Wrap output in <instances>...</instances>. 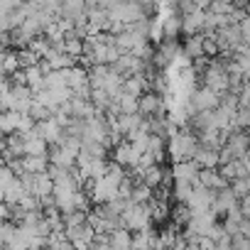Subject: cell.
Listing matches in <instances>:
<instances>
[{"label": "cell", "mask_w": 250, "mask_h": 250, "mask_svg": "<svg viewBox=\"0 0 250 250\" xmlns=\"http://www.w3.org/2000/svg\"><path fill=\"white\" fill-rule=\"evenodd\" d=\"M199 147V140L191 130L179 128L172 138H167L165 143V152L172 162H184V160H194V152Z\"/></svg>", "instance_id": "6da1fadb"}, {"label": "cell", "mask_w": 250, "mask_h": 250, "mask_svg": "<svg viewBox=\"0 0 250 250\" xmlns=\"http://www.w3.org/2000/svg\"><path fill=\"white\" fill-rule=\"evenodd\" d=\"M120 226L130 233L152 228V216H150L147 204H128L120 211Z\"/></svg>", "instance_id": "7a4b0ae2"}, {"label": "cell", "mask_w": 250, "mask_h": 250, "mask_svg": "<svg viewBox=\"0 0 250 250\" xmlns=\"http://www.w3.org/2000/svg\"><path fill=\"white\" fill-rule=\"evenodd\" d=\"M218 103H221V96L216 91H211L206 86L194 88L189 96V115L201 113V110H213V108H218Z\"/></svg>", "instance_id": "3957f363"}, {"label": "cell", "mask_w": 250, "mask_h": 250, "mask_svg": "<svg viewBox=\"0 0 250 250\" xmlns=\"http://www.w3.org/2000/svg\"><path fill=\"white\" fill-rule=\"evenodd\" d=\"M138 113L143 118H155V115H165L167 113V105H165V98L155 91H145L143 96H138Z\"/></svg>", "instance_id": "277c9868"}, {"label": "cell", "mask_w": 250, "mask_h": 250, "mask_svg": "<svg viewBox=\"0 0 250 250\" xmlns=\"http://www.w3.org/2000/svg\"><path fill=\"white\" fill-rule=\"evenodd\" d=\"M213 196H216V191H211V189H206V187H201V184L191 187V194H189V199H187V206H189L191 216L204 213V211H211Z\"/></svg>", "instance_id": "5b68a950"}, {"label": "cell", "mask_w": 250, "mask_h": 250, "mask_svg": "<svg viewBox=\"0 0 250 250\" xmlns=\"http://www.w3.org/2000/svg\"><path fill=\"white\" fill-rule=\"evenodd\" d=\"M113 162L115 165H120L123 169H133L135 165H138V160H140V150H135V145H130L128 140H120L113 150Z\"/></svg>", "instance_id": "8992f818"}, {"label": "cell", "mask_w": 250, "mask_h": 250, "mask_svg": "<svg viewBox=\"0 0 250 250\" xmlns=\"http://www.w3.org/2000/svg\"><path fill=\"white\" fill-rule=\"evenodd\" d=\"M147 64H150V62H143V59H138V57H133V54H120L110 66H113L123 79H128V76H135V74H145V71H147Z\"/></svg>", "instance_id": "52a82bcc"}, {"label": "cell", "mask_w": 250, "mask_h": 250, "mask_svg": "<svg viewBox=\"0 0 250 250\" xmlns=\"http://www.w3.org/2000/svg\"><path fill=\"white\" fill-rule=\"evenodd\" d=\"M35 133H37L47 145H57V143H62V138H64V128H62V125H57L54 118H47V120L35 123Z\"/></svg>", "instance_id": "ba28073f"}, {"label": "cell", "mask_w": 250, "mask_h": 250, "mask_svg": "<svg viewBox=\"0 0 250 250\" xmlns=\"http://www.w3.org/2000/svg\"><path fill=\"white\" fill-rule=\"evenodd\" d=\"M169 174H172V182H187V184H191V187H196V184H199V182H196L199 165H196L194 160L174 162V165H172V169H169Z\"/></svg>", "instance_id": "9c48e42d"}, {"label": "cell", "mask_w": 250, "mask_h": 250, "mask_svg": "<svg viewBox=\"0 0 250 250\" xmlns=\"http://www.w3.org/2000/svg\"><path fill=\"white\" fill-rule=\"evenodd\" d=\"M218 223V216L213 211H204V213H196L189 218V223L184 226V233H194V235H208L211 226Z\"/></svg>", "instance_id": "30bf717a"}, {"label": "cell", "mask_w": 250, "mask_h": 250, "mask_svg": "<svg viewBox=\"0 0 250 250\" xmlns=\"http://www.w3.org/2000/svg\"><path fill=\"white\" fill-rule=\"evenodd\" d=\"M62 76H64L66 88H71V93L79 91V88H83V86H88V69L81 66V64L69 66V69H62Z\"/></svg>", "instance_id": "8fae6325"}, {"label": "cell", "mask_w": 250, "mask_h": 250, "mask_svg": "<svg viewBox=\"0 0 250 250\" xmlns=\"http://www.w3.org/2000/svg\"><path fill=\"white\" fill-rule=\"evenodd\" d=\"M204 15H206L204 8H194V10L179 15V18H182V32L189 35V37H191V35H199L201 27H204Z\"/></svg>", "instance_id": "7c38bea8"}, {"label": "cell", "mask_w": 250, "mask_h": 250, "mask_svg": "<svg viewBox=\"0 0 250 250\" xmlns=\"http://www.w3.org/2000/svg\"><path fill=\"white\" fill-rule=\"evenodd\" d=\"M223 147H226L235 160L243 157V155H248V135H245V130H233V133L226 138Z\"/></svg>", "instance_id": "4fadbf2b"}, {"label": "cell", "mask_w": 250, "mask_h": 250, "mask_svg": "<svg viewBox=\"0 0 250 250\" xmlns=\"http://www.w3.org/2000/svg\"><path fill=\"white\" fill-rule=\"evenodd\" d=\"M194 162L199 165V169H216L218 167V150L199 143V147L194 152Z\"/></svg>", "instance_id": "5bb4252c"}, {"label": "cell", "mask_w": 250, "mask_h": 250, "mask_svg": "<svg viewBox=\"0 0 250 250\" xmlns=\"http://www.w3.org/2000/svg\"><path fill=\"white\" fill-rule=\"evenodd\" d=\"M143 115L140 113H120L118 118H115V125H118V130H120V135L125 138V135H130L133 130H140L143 128Z\"/></svg>", "instance_id": "9a60e30c"}, {"label": "cell", "mask_w": 250, "mask_h": 250, "mask_svg": "<svg viewBox=\"0 0 250 250\" xmlns=\"http://www.w3.org/2000/svg\"><path fill=\"white\" fill-rule=\"evenodd\" d=\"M196 182H199L201 187L211 189V191H221V189H226V187H228V182L218 174V169H199Z\"/></svg>", "instance_id": "2e32d148"}, {"label": "cell", "mask_w": 250, "mask_h": 250, "mask_svg": "<svg viewBox=\"0 0 250 250\" xmlns=\"http://www.w3.org/2000/svg\"><path fill=\"white\" fill-rule=\"evenodd\" d=\"M238 204V199H235V194L226 187V189H221V191H216V196H213V204H211V211L216 213V216H223L230 206H235Z\"/></svg>", "instance_id": "e0dca14e"}, {"label": "cell", "mask_w": 250, "mask_h": 250, "mask_svg": "<svg viewBox=\"0 0 250 250\" xmlns=\"http://www.w3.org/2000/svg\"><path fill=\"white\" fill-rule=\"evenodd\" d=\"M155 238H157V233H155L152 228L138 230V233H133V238H130V248H133V250H152Z\"/></svg>", "instance_id": "ac0fdd59"}, {"label": "cell", "mask_w": 250, "mask_h": 250, "mask_svg": "<svg viewBox=\"0 0 250 250\" xmlns=\"http://www.w3.org/2000/svg\"><path fill=\"white\" fill-rule=\"evenodd\" d=\"M130 238H133L130 230L115 228V230L108 233V245H110V250H128L130 248Z\"/></svg>", "instance_id": "d6986e66"}, {"label": "cell", "mask_w": 250, "mask_h": 250, "mask_svg": "<svg viewBox=\"0 0 250 250\" xmlns=\"http://www.w3.org/2000/svg\"><path fill=\"white\" fill-rule=\"evenodd\" d=\"M182 32V18L179 13H169L167 18H162V35L165 40H177Z\"/></svg>", "instance_id": "ffe728a7"}, {"label": "cell", "mask_w": 250, "mask_h": 250, "mask_svg": "<svg viewBox=\"0 0 250 250\" xmlns=\"http://www.w3.org/2000/svg\"><path fill=\"white\" fill-rule=\"evenodd\" d=\"M182 54L191 62L196 57H204V37L201 35H191L184 44H182Z\"/></svg>", "instance_id": "44dd1931"}, {"label": "cell", "mask_w": 250, "mask_h": 250, "mask_svg": "<svg viewBox=\"0 0 250 250\" xmlns=\"http://www.w3.org/2000/svg\"><path fill=\"white\" fill-rule=\"evenodd\" d=\"M20 167H22V172L42 174V172H47L49 160H47V155H42V157H20Z\"/></svg>", "instance_id": "7402d4cb"}, {"label": "cell", "mask_w": 250, "mask_h": 250, "mask_svg": "<svg viewBox=\"0 0 250 250\" xmlns=\"http://www.w3.org/2000/svg\"><path fill=\"white\" fill-rule=\"evenodd\" d=\"M18 120H20V113H15V110H0V133H3V135H13L18 130Z\"/></svg>", "instance_id": "603a6c76"}, {"label": "cell", "mask_w": 250, "mask_h": 250, "mask_svg": "<svg viewBox=\"0 0 250 250\" xmlns=\"http://www.w3.org/2000/svg\"><path fill=\"white\" fill-rule=\"evenodd\" d=\"M52 189H54V182H52V177H49L47 172H42V174L35 177V189H32V194H35L37 199L52 196Z\"/></svg>", "instance_id": "cb8c5ba5"}, {"label": "cell", "mask_w": 250, "mask_h": 250, "mask_svg": "<svg viewBox=\"0 0 250 250\" xmlns=\"http://www.w3.org/2000/svg\"><path fill=\"white\" fill-rule=\"evenodd\" d=\"M150 199H152V189H150L147 184H143V182H138V179H135V184H133V191H130L128 201H130V204H147Z\"/></svg>", "instance_id": "d4e9b609"}, {"label": "cell", "mask_w": 250, "mask_h": 250, "mask_svg": "<svg viewBox=\"0 0 250 250\" xmlns=\"http://www.w3.org/2000/svg\"><path fill=\"white\" fill-rule=\"evenodd\" d=\"M20 69V62H18V52H13V49H8L3 57H0V71H3L5 76H10V74H15Z\"/></svg>", "instance_id": "484cf974"}, {"label": "cell", "mask_w": 250, "mask_h": 250, "mask_svg": "<svg viewBox=\"0 0 250 250\" xmlns=\"http://www.w3.org/2000/svg\"><path fill=\"white\" fill-rule=\"evenodd\" d=\"M228 189L235 194V199H243V196L250 194V179L248 177H235V179L228 182Z\"/></svg>", "instance_id": "4316f807"}, {"label": "cell", "mask_w": 250, "mask_h": 250, "mask_svg": "<svg viewBox=\"0 0 250 250\" xmlns=\"http://www.w3.org/2000/svg\"><path fill=\"white\" fill-rule=\"evenodd\" d=\"M169 194H172V199H174L177 204H187V199H189V194H191V184H187V182H174L172 189H169Z\"/></svg>", "instance_id": "83f0119b"}, {"label": "cell", "mask_w": 250, "mask_h": 250, "mask_svg": "<svg viewBox=\"0 0 250 250\" xmlns=\"http://www.w3.org/2000/svg\"><path fill=\"white\" fill-rule=\"evenodd\" d=\"M169 216H172V223H177V226H187L189 218H191V211H189L187 204H177L174 208H169Z\"/></svg>", "instance_id": "f1b7e54d"}, {"label": "cell", "mask_w": 250, "mask_h": 250, "mask_svg": "<svg viewBox=\"0 0 250 250\" xmlns=\"http://www.w3.org/2000/svg\"><path fill=\"white\" fill-rule=\"evenodd\" d=\"M115 105L120 113H138V98L135 96H128V93H120L115 98Z\"/></svg>", "instance_id": "f546056e"}, {"label": "cell", "mask_w": 250, "mask_h": 250, "mask_svg": "<svg viewBox=\"0 0 250 250\" xmlns=\"http://www.w3.org/2000/svg\"><path fill=\"white\" fill-rule=\"evenodd\" d=\"M27 115H30L35 123H40V120H47V118H52L54 113H52V110H47V108H44L40 101H35V98H32V103H30V108H27Z\"/></svg>", "instance_id": "4dcf8cb0"}, {"label": "cell", "mask_w": 250, "mask_h": 250, "mask_svg": "<svg viewBox=\"0 0 250 250\" xmlns=\"http://www.w3.org/2000/svg\"><path fill=\"white\" fill-rule=\"evenodd\" d=\"M125 174H128V172H125L120 165H115V162H108V165H105V174H103V177H108L113 184H120V182L125 179Z\"/></svg>", "instance_id": "1f68e13d"}, {"label": "cell", "mask_w": 250, "mask_h": 250, "mask_svg": "<svg viewBox=\"0 0 250 250\" xmlns=\"http://www.w3.org/2000/svg\"><path fill=\"white\" fill-rule=\"evenodd\" d=\"M18 62H20V69H25V66H35V64L40 62V57H37L32 49L22 47V49H18Z\"/></svg>", "instance_id": "d6a6232c"}, {"label": "cell", "mask_w": 250, "mask_h": 250, "mask_svg": "<svg viewBox=\"0 0 250 250\" xmlns=\"http://www.w3.org/2000/svg\"><path fill=\"white\" fill-rule=\"evenodd\" d=\"M250 123V110L248 108H235V115H233V128L235 130H245Z\"/></svg>", "instance_id": "836d02e7"}, {"label": "cell", "mask_w": 250, "mask_h": 250, "mask_svg": "<svg viewBox=\"0 0 250 250\" xmlns=\"http://www.w3.org/2000/svg\"><path fill=\"white\" fill-rule=\"evenodd\" d=\"M18 206H20L22 211H42V208H40V199L32 196V194H25V196L18 201Z\"/></svg>", "instance_id": "e575fe53"}, {"label": "cell", "mask_w": 250, "mask_h": 250, "mask_svg": "<svg viewBox=\"0 0 250 250\" xmlns=\"http://www.w3.org/2000/svg\"><path fill=\"white\" fill-rule=\"evenodd\" d=\"M62 221H64V226H83L86 223V213L83 211H71V213L62 216Z\"/></svg>", "instance_id": "d590c367"}, {"label": "cell", "mask_w": 250, "mask_h": 250, "mask_svg": "<svg viewBox=\"0 0 250 250\" xmlns=\"http://www.w3.org/2000/svg\"><path fill=\"white\" fill-rule=\"evenodd\" d=\"M30 130H35V120L27 115V113H20V120H18V130L15 133H30Z\"/></svg>", "instance_id": "8d00e7d4"}, {"label": "cell", "mask_w": 250, "mask_h": 250, "mask_svg": "<svg viewBox=\"0 0 250 250\" xmlns=\"http://www.w3.org/2000/svg\"><path fill=\"white\" fill-rule=\"evenodd\" d=\"M230 248H233V250H250V238H245V235H233V238H230Z\"/></svg>", "instance_id": "74e56055"}, {"label": "cell", "mask_w": 250, "mask_h": 250, "mask_svg": "<svg viewBox=\"0 0 250 250\" xmlns=\"http://www.w3.org/2000/svg\"><path fill=\"white\" fill-rule=\"evenodd\" d=\"M238 211L243 213V218H250V196L238 199Z\"/></svg>", "instance_id": "f35d334b"}, {"label": "cell", "mask_w": 250, "mask_h": 250, "mask_svg": "<svg viewBox=\"0 0 250 250\" xmlns=\"http://www.w3.org/2000/svg\"><path fill=\"white\" fill-rule=\"evenodd\" d=\"M238 235L250 238V218H240V221H238Z\"/></svg>", "instance_id": "ab89813d"}, {"label": "cell", "mask_w": 250, "mask_h": 250, "mask_svg": "<svg viewBox=\"0 0 250 250\" xmlns=\"http://www.w3.org/2000/svg\"><path fill=\"white\" fill-rule=\"evenodd\" d=\"M5 221H10V213H8V204H3V201H0V223H5Z\"/></svg>", "instance_id": "60d3db41"}, {"label": "cell", "mask_w": 250, "mask_h": 250, "mask_svg": "<svg viewBox=\"0 0 250 250\" xmlns=\"http://www.w3.org/2000/svg\"><path fill=\"white\" fill-rule=\"evenodd\" d=\"M22 3H25V0H8V5H10V8H20Z\"/></svg>", "instance_id": "b9f144b4"}, {"label": "cell", "mask_w": 250, "mask_h": 250, "mask_svg": "<svg viewBox=\"0 0 250 250\" xmlns=\"http://www.w3.org/2000/svg\"><path fill=\"white\" fill-rule=\"evenodd\" d=\"M5 138H8V135H3V133H0V152L5 150Z\"/></svg>", "instance_id": "7bdbcfd3"}, {"label": "cell", "mask_w": 250, "mask_h": 250, "mask_svg": "<svg viewBox=\"0 0 250 250\" xmlns=\"http://www.w3.org/2000/svg\"><path fill=\"white\" fill-rule=\"evenodd\" d=\"M44 3H62V0H44Z\"/></svg>", "instance_id": "ee69618b"}, {"label": "cell", "mask_w": 250, "mask_h": 250, "mask_svg": "<svg viewBox=\"0 0 250 250\" xmlns=\"http://www.w3.org/2000/svg\"><path fill=\"white\" fill-rule=\"evenodd\" d=\"M71 250H74V248H71Z\"/></svg>", "instance_id": "f6af8a7d"}]
</instances>
